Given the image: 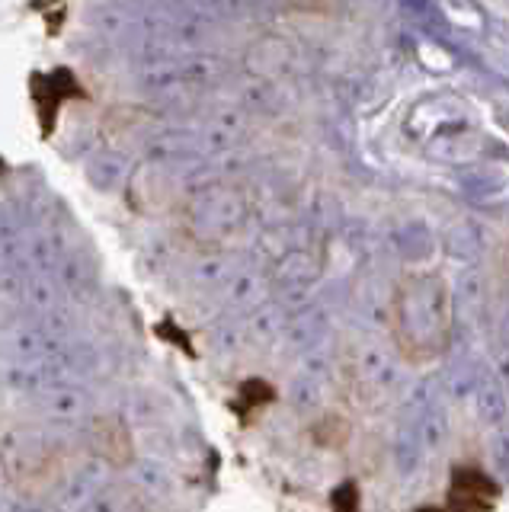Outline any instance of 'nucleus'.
<instances>
[{
    "mask_svg": "<svg viewBox=\"0 0 509 512\" xmlns=\"http://www.w3.org/2000/svg\"><path fill=\"white\" fill-rule=\"evenodd\" d=\"M394 340L410 362H433L449 346L452 308L445 282L436 272H413L394 285L391 301Z\"/></svg>",
    "mask_w": 509,
    "mask_h": 512,
    "instance_id": "f257e3e1",
    "label": "nucleus"
}]
</instances>
